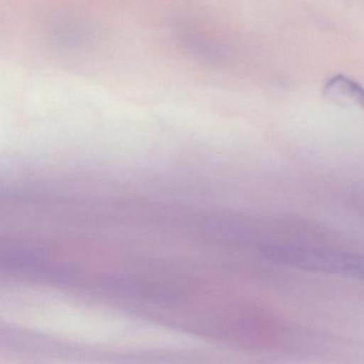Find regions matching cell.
<instances>
[{
    "mask_svg": "<svg viewBox=\"0 0 364 364\" xmlns=\"http://www.w3.org/2000/svg\"><path fill=\"white\" fill-rule=\"evenodd\" d=\"M282 259L291 267L364 280V255L291 245L283 251Z\"/></svg>",
    "mask_w": 364,
    "mask_h": 364,
    "instance_id": "cell-1",
    "label": "cell"
},
{
    "mask_svg": "<svg viewBox=\"0 0 364 364\" xmlns=\"http://www.w3.org/2000/svg\"><path fill=\"white\" fill-rule=\"evenodd\" d=\"M323 93L328 100L336 103L355 105L364 110L363 87L346 76H332L326 82Z\"/></svg>",
    "mask_w": 364,
    "mask_h": 364,
    "instance_id": "cell-2",
    "label": "cell"
}]
</instances>
